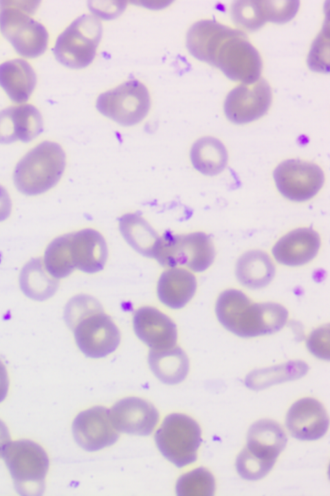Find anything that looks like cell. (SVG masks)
I'll return each instance as SVG.
<instances>
[{
    "label": "cell",
    "instance_id": "3957f363",
    "mask_svg": "<svg viewBox=\"0 0 330 496\" xmlns=\"http://www.w3.org/2000/svg\"><path fill=\"white\" fill-rule=\"evenodd\" d=\"M287 442L285 431L276 422L267 419L255 422L248 431L245 447L236 459L238 474L249 481L264 477L273 468Z\"/></svg>",
    "mask_w": 330,
    "mask_h": 496
},
{
    "label": "cell",
    "instance_id": "6da1fadb",
    "mask_svg": "<svg viewBox=\"0 0 330 496\" xmlns=\"http://www.w3.org/2000/svg\"><path fill=\"white\" fill-rule=\"evenodd\" d=\"M186 47L193 57L219 68L230 79L250 84L260 78V54L241 30L201 20L189 28Z\"/></svg>",
    "mask_w": 330,
    "mask_h": 496
},
{
    "label": "cell",
    "instance_id": "2e32d148",
    "mask_svg": "<svg viewBox=\"0 0 330 496\" xmlns=\"http://www.w3.org/2000/svg\"><path fill=\"white\" fill-rule=\"evenodd\" d=\"M111 423L118 432L146 436L159 421V413L148 402L129 397L117 402L109 410Z\"/></svg>",
    "mask_w": 330,
    "mask_h": 496
},
{
    "label": "cell",
    "instance_id": "e575fe53",
    "mask_svg": "<svg viewBox=\"0 0 330 496\" xmlns=\"http://www.w3.org/2000/svg\"><path fill=\"white\" fill-rule=\"evenodd\" d=\"M10 442V436L6 424L0 420V457Z\"/></svg>",
    "mask_w": 330,
    "mask_h": 496
},
{
    "label": "cell",
    "instance_id": "f546056e",
    "mask_svg": "<svg viewBox=\"0 0 330 496\" xmlns=\"http://www.w3.org/2000/svg\"><path fill=\"white\" fill-rule=\"evenodd\" d=\"M71 234L53 240L45 251L43 266L54 278L60 279L69 276L75 269L70 249Z\"/></svg>",
    "mask_w": 330,
    "mask_h": 496
},
{
    "label": "cell",
    "instance_id": "5bb4252c",
    "mask_svg": "<svg viewBox=\"0 0 330 496\" xmlns=\"http://www.w3.org/2000/svg\"><path fill=\"white\" fill-rule=\"evenodd\" d=\"M72 429L77 444L89 452L110 446L119 437L111 423L109 410L101 406L79 413L73 421Z\"/></svg>",
    "mask_w": 330,
    "mask_h": 496
},
{
    "label": "cell",
    "instance_id": "d4e9b609",
    "mask_svg": "<svg viewBox=\"0 0 330 496\" xmlns=\"http://www.w3.org/2000/svg\"><path fill=\"white\" fill-rule=\"evenodd\" d=\"M148 362L153 374L162 382L170 385L182 382L189 370L187 355L176 346L166 350H151Z\"/></svg>",
    "mask_w": 330,
    "mask_h": 496
},
{
    "label": "cell",
    "instance_id": "ac0fdd59",
    "mask_svg": "<svg viewBox=\"0 0 330 496\" xmlns=\"http://www.w3.org/2000/svg\"><path fill=\"white\" fill-rule=\"evenodd\" d=\"M285 424L294 437L312 441L326 434L329 420L326 409L319 401L305 397L294 402L289 409Z\"/></svg>",
    "mask_w": 330,
    "mask_h": 496
},
{
    "label": "cell",
    "instance_id": "83f0119b",
    "mask_svg": "<svg viewBox=\"0 0 330 496\" xmlns=\"http://www.w3.org/2000/svg\"><path fill=\"white\" fill-rule=\"evenodd\" d=\"M23 293L35 300H44L56 292L58 281L45 270L40 258L32 259L22 269L19 278Z\"/></svg>",
    "mask_w": 330,
    "mask_h": 496
},
{
    "label": "cell",
    "instance_id": "7c38bea8",
    "mask_svg": "<svg viewBox=\"0 0 330 496\" xmlns=\"http://www.w3.org/2000/svg\"><path fill=\"white\" fill-rule=\"evenodd\" d=\"M273 176L279 192L296 202L313 198L324 183V174L319 166L296 159L280 163L274 169Z\"/></svg>",
    "mask_w": 330,
    "mask_h": 496
},
{
    "label": "cell",
    "instance_id": "ba28073f",
    "mask_svg": "<svg viewBox=\"0 0 330 496\" xmlns=\"http://www.w3.org/2000/svg\"><path fill=\"white\" fill-rule=\"evenodd\" d=\"M102 34L99 19L91 14H82L58 37L54 55L60 63L69 68H86L96 56Z\"/></svg>",
    "mask_w": 330,
    "mask_h": 496
},
{
    "label": "cell",
    "instance_id": "8fae6325",
    "mask_svg": "<svg viewBox=\"0 0 330 496\" xmlns=\"http://www.w3.org/2000/svg\"><path fill=\"white\" fill-rule=\"evenodd\" d=\"M98 111L123 126L141 122L151 107L146 87L138 80H129L100 94L96 100Z\"/></svg>",
    "mask_w": 330,
    "mask_h": 496
},
{
    "label": "cell",
    "instance_id": "277c9868",
    "mask_svg": "<svg viewBox=\"0 0 330 496\" xmlns=\"http://www.w3.org/2000/svg\"><path fill=\"white\" fill-rule=\"evenodd\" d=\"M65 152L56 143L45 141L29 151L16 164L13 180L27 196H36L54 187L65 167Z\"/></svg>",
    "mask_w": 330,
    "mask_h": 496
},
{
    "label": "cell",
    "instance_id": "9c48e42d",
    "mask_svg": "<svg viewBox=\"0 0 330 496\" xmlns=\"http://www.w3.org/2000/svg\"><path fill=\"white\" fill-rule=\"evenodd\" d=\"M197 422L182 413L167 415L155 434V441L162 455L178 468L196 461L201 442Z\"/></svg>",
    "mask_w": 330,
    "mask_h": 496
},
{
    "label": "cell",
    "instance_id": "4316f807",
    "mask_svg": "<svg viewBox=\"0 0 330 496\" xmlns=\"http://www.w3.org/2000/svg\"><path fill=\"white\" fill-rule=\"evenodd\" d=\"M190 158L192 166L200 173L214 176L221 172L228 163L226 147L219 139L204 136L192 145Z\"/></svg>",
    "mask_w": 330,
    "mask_h": 496
},
{
    "label": "cell",
    "instance_id": "4dcf8cb0",
    "mask_svg": "<svg viewBox=\"0 0 330 496\" xmlns=\"http://www.w3.org/2000/svg\"><path fill=\"white\" fill-rule=\"evenodd\" d=\"M175 490L178 496H212L215 490V480L208 470L199 467L182 475Z\"/></svg>",
    "mask_w": 330,
    "mask_h": 496
},
{
    "label": "cell",
    "instance_id": "52a82bcc",
    "mask_svg": "<svg viewBox=\"0 0 330 496\" xmlns=\"http://www.w3.org/2000/svg\"><path fill=\"white\" fill-rule=\"evenodd\" d=\"M214 247L210 238L203 232L187 234L166 233L156 245L153 257L166 267H183L202 272L213 262Z\"/></svg>",
    "mask_w": 330,
    "mask_h": 496
},
{
    "label": "cell",
    "instance_id": "30bf717a",
    "mask_svg": "<svg viewBox=\"0 0 330 496\" xmlns=\"http://www.w3.org/2000/svg\"><path fill=\"white\" fill-rule=\"evenodd\" d=\"M76 343L85 356L102 358L113 353L120 342L118 328L100 302L83 312L68 325Z\"/></svg>",
    "mask_w": 330,
    "mask_h": 496
},
{
    "label": "cell",
    "instance_id": "8992f818",
    "mask_svg": "<svg viewBox=\"0 0 330 496\" xmlns=\"http://www.w3.org/2000/svg\"><path fill=\"white\" fill-rule=\"evenodd\" d=\"M1 457L19 495L38 496L43 494L49 458L39 444L28 440L10 442Z\"/></svg>",
    "mask_w": 330,
    "mask_h": 496
},
{
    "label": "cell",
    "instance_id": "7a4b0ae2",
    "mask_svg": "<svg viewBox=\"0 0 330 496\" xmlns=\"http://www.w3.org/2000/svg\"><path fill=\"white\" fill-rule=\"evenodd\" d=\"M217 318L230 332L242 338L272 334L280 330L288 319V312L274 302H254L240 290L223 291L215 304Z\"/></svg>",
    "mask_w": 330,
    "mask_h": 496
},
{
    "label": "cell",
    "instance_id": "d6986e66",
    "mask_svg": "<svg viewBox=\"0 0 330 496\" xmlns=\"http://www.w3.org/2000/svg\"><path fill=\"white\" fill-rule=\"evenodd\" d=\"M43 129L42 116L30 104L8 107L0 111V143L10 144L17 141L30 142Z\"/></svg>",
    "mask_w": 330,
    "mask_h": 496
},
{
    "label": "cell",
    "instance_id": "4fadbf2b",
    "mask_svg": "<svg viewBox=\"0 0 330 496\" xmlns=\"http://www.w3.org/2000/svg\"><path fill=\"white\" fill-rule=\"evenodd\" d=\"M272 100V90L262 78L246 84L241 83L232 90L224 101L227 118L236 124H245L263 116Z\"/></svg>",
    "mask_w": 330,
    "mask_h": 496
},
{
    "label": "cell",
    "instance_id": "7402d4cb",
    "mask_svg": "<svg viewBox=\"0 0 330 496\" xmlns=\"http://www.w3.org/2000/svg\"><path fill=\"white\" fill-rule=\"evenodd\" d=\"M197 280L190 270L183 267H170L160 276L157 293L166 307L178 309L184 307L194 296Z\"/></svg>",
    "mask_w": 330,
    "mask_h": 496
},
{
    "label": "cell",
    "instance_id": "f1b7e54d",
    "mask_svg": "<svg viewBox=\"0 0 330 496\" xmlns=\"http://www.w3.org/2000/svg\"><path fill=\"white\" fill-rule=\"evenodd\" d=\"M307 365L302 361H291L287 363L267 369L256 370L245 379L248 387L259 390L272 384L298 379L307 371Z\"/></svg>",
    "mask_w": 330,
    "mask_h": 496
},
{
    "label": "cell",
    "instance_id": "484cf974",
    "mask_svg": "<svg viewBox=\"0 0 330 496\" xmlns=\"http://www.w3.org/2000/svg\"><path fill=\"white\" fill-rule=\"evenodd\" d=\"M119 229L133 249L153 258L160 236L142 216L136 213L124 214L119 219Z\"/></svg>",
    "mask_w": 330,
    "mask_h": 496
},
{
    "label": "cell",
    "instance_id": "5b68a950",
    "mask_svg": "<svg viewBox=\"0 0 330 496\" xmlns=\"http://www.w3.org/2000/svg\"><path fill=\"white\" fill-rule=\"evenodd\" d=\"M38 4L32 1H0V30L23 57H38L47 47V30L31 17Z\"/></svg>",
    "mask_w": 330,
    "mask_h": 496
},
{
    "label": "cell",
    "instance_id": "e0dca14e",
    "mask_svg": "<svg viewBox=\"0 0 330 496\" xmlns=\"http://www.w3.org/2000/svg\"><path fill=\"white\" fill-rule=\"evenodd\" d=\"M133 325L137 337L151 350H166L176 345L175 324L156 308L146 306L138 309L133 314Z\"/></svg>",
    "mask_w": 330,
    "mask_h": 496
},
{
    "label": "cell",
    "instance_id": "9a60e30c",
    "mask_svg": "<svg viewBox=\"0 0 330 496\" xmlns=\"http://www.w3.org/2000/svg\"><path fill=\"white\" fill-rule=\"evenodd\" d=\"M298 1H240L231 6V17L239 27L255 30L267 21L283 23L291 20L298 12Z\"/></svg>",
    "mask_w": 330,
    "mask_h": 496
},
{
    "label": "cell",
    "instance_id": "603a6c76",
    "mask_svg": "<svg viewBox=\"0 0 330 496\" xmlns=\"http://www.w3.org/2000/svg\"><path fill=\"white\" fill-rule=\"evenodd\" d=\"M36 84L35 72L26 61L15 59L0 64V86L12 101L26 102Z\"/></svg>",
    "mask_w": 330,
    "mask_h": 496
},
{
    "label": "cell",
    "instance_id": "ffe728a7",
    "mask_svg": "<svg viewBox=\"0 0 330 496\" xmlns=\"http://www.w3.org/2000/svg\"><path fill=\"white\" fill-rule=\"evenodd\" d=\"M320 246V236L316 231L310 228H298L280 238L272 252L278 263L297 267L313 260Z\"/></svg>",
    "mask_w": 330,
    "mask_h": 496
},
{
    "label": "cell",
    "instance_id": "cb8c5ba5",
    "mask_svg": "<svg viewBox=\"0 0 330 496\" xmlns=\"http://www.w3.org/2000/svg\"><path fill=\"white\" fill-rule=\"evenodd\" d=\"M235 274L239 282L250 289L267 286L275 275V267L270 257L261 250H251L238 259Z\"/></svg>",
    "mask_w": 330,
    "mask_h": 496
},
{
    "label": "cell",
    "instance_id": "836d02e7",
    "mask_svg": "<svg viewBox=\"0 0 330 496\" xmlns=\"http://www.w3.org/2000/svg\"><path fill=\"white\" fill-rule=\"evenodd\" d=\"M9 389V378L4 364L0 360V403L6 397Z\"/></svg>",
    "mask_w": 330,
    "mask_h": 496
},
{
    "label": "cell",
    "instance_id": "44dd1931",
    "mask_svg": "<svg viewBox=\"0 0 330 496\" xmlns=\"http://www.w3.org/2000/svg\"><path fill=\"white\" fill-rule=\"evenodd\" d=\"M70 249L75 268L87 273H97L104 268L107 245L98 231L87 228L72 233Z\"/></svg>",
    "mask_w": 330,
    "mask_h": 496
},
{
    "label": "cell",
    "instance_id": "1f68e13d",
    "mask_svg": "<svg viewBox=\"0 0 330 496\" xmlns=\"http://www.w3.org/2000/svg\"><path fill=\"white\" fill-rule=\"evenodd\" d=\"M307 347L317 358L328 360L329 359V327H322L314 330L307 340Z\"/></svg>",
    "mask_w": 330,
    "mask_h": 496
},
{
    "label": "cell",
    "instance_id": "d6a6232c",
    "mask_svg": "<svg viewBox=\"0 0 330 496\" xmlns=\"http://www.w3.org/2000/svg\"><path fill=\"white\" fill-rule=\"evenodd\" d=\"M12 203L7 190L0 185V222L6 220L11 212Z\"/></svg>",
    "mask_w": 330,
    "mask_h": 496
}]
</instances>
